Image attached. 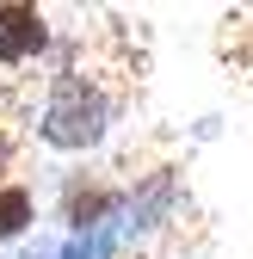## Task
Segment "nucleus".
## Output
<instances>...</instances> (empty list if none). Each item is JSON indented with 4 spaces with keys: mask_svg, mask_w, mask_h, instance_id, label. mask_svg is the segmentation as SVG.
Listing matches in <instances>:
<instances>
[{
    "mask_svg": "<svg viewBox=\"0 0 253 259\" xmlns=\"http://www.w3.org/2000/svg\"><path fill=\"white\" fill-rule=\"evenodd\" d=\"M44 142L50 148H93L105 136V93L93 87L87 74H62L50 87V105H44Z\"/></svg>",
    "mask_w": 253,
    "mask_h": 259,
    "instance_id": "nucleus-1",
    "label": "nucleus"
},
{
    "mask_svg": "<svg viewBox=\"0 0 253 259\" xmlns=\"http://www.w3.org/2000/svg\"><path fill=\"white\" fill-rule=\"evenodd\" d=\"M44 50V13L25 0H0V62H31Z\"/></svg>",
    "mask_w": 253,
    "mask_h": 259,
    "instance_id": "nucleus-2",
    "label": "nucleus"
},
{
    "mask_svg": "<svg viewBox=\"0 0 253 259\" xmlns=\"http://www.w3.org/2000/svg\"><path fill=\"white\" fill-rule=\"evenodd\" d=\"M31 191L25 185H0V241H19L25 229H31Z\"/></svg>",
    "mask_w": 253,
    "mask_h": 259,
    "instance_id": "nucleus-3",
    "label": "nucleus"
},
{
    "mask_svg": "<svg viewBox=\"0 0 253 259\" xmlns=\"http://www.w3.org/2000/svg\"><path fill=\"white\" fill-rule=\"evenodd\" d=\"M167 198H173V179L154 173V185L130 204V229H154V222H161V210H167Z\"/></svg>",
    "mask_w": 253,
    "mask_h": 259,
    "instance_id": "nucleus-4",
    "label": "nucleus"
},
{
    "mask_svg": "<svg viewBox=\"0 0 253 259\" xmlns=\"http://www.w3.org/2000/svg\"><path fill=\"white\" fill-rule=\"evenodd\" d=\"M111 253V222H99V229H74V241L62 247L56 259H105Z\"/></svg>",
    "mask_w": 253,
    "mask_h": 259,
    "instance_id": "nucleus-5",
    "label": "nucleus"
},
{
    "mask_svg": "<svg viewBox=\"0 0 253 259\" xmlns=\"http://www.w3.org/2000/svg\"><path fill=\"white\" fill-rule=\"evenodd\" d=\"M7 167H13V136L0 130V179H7Z\"/></svg>",
    "mask_w": 253,
    "mask_h": 259,
    "instance_id": "nucleus-6",
    "label": "nucleus"
},
{
    "mask_svg": "<svg viewBox=\"0 0 253 259\" xmlns=\"http://www.w3.org/2000/svg\"><path fill=\"white\" fill-rule=\"evenodd\" d=\"M37 259H44V253H37Z\"/></svg>",
    "mask_w": 253,
    "mask_h": 259,
    "instance_id": "nucleus-7",
    "label": "nucleus"
}]
</instances>
